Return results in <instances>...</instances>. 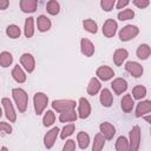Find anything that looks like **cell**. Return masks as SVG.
Listing matches in <instances>:
<instances>
[{
	"label": "cell",
	"instance_id": "32",
	"mask_svg": "<svg viewBox=\"0 0 151 151\" xmlns=\"http://www.w3.org/2000/svg\"><path fill=\"white\" fill-rule=\"evenodd\" d=\"M46 11L47 13H50L51 15H57L60 11V5L58 1L55 0H50L47 4H46Z\"/></svg>",
	"mask_w": 151,
	"mask_h": 151
},
{
	"label": "cell",
	"instance_id": "39",
	"mask_svg": "<svg viewBox=\"0 0 151 151\" xmlns=\"http://www.w3.org/2000/svg\"><path fill=\"white\" fill-rule=\"evenodd\" d=\"M13 131L12 126L6 123V122H0V133H6V134H11Z\"/></svg>",
	"mask_w": 151,
	"mask_h": 151
},
{
	"label": "cell",
	"instance_id": "18",
	"mask_svg": "<svg viewBox=\"0 0 151 151\" xmlns=\"http://www.w3.org/2000/svg\"><path fill=\"white\" fill-rule=\"evenodd\" d=\"M129 57V52L125 48H117L113 53V63L117 66L123 65V63L126 60V58Z\"/></svg>",
	"mask_w": 151,
	"mask_h": 151
},
{
	"label": "cell",
	"instance_id": "38",
	"mask_svg": "<svg viewBox=\"0 0 151 151\" xmlns=\"http://www.w3.org/2000/svg\"><path fill=\"white\" fill-rule=\"evenodd\" d=\"M114 5H116V1L114 0H101L100 1V6H101V8L105 12H110L113 8Z\"/></svg>",
	"mask_w": 151,
	"mask_h": 151
},
{
	"label": "cell",
	"instance_id": "29",
	"mask_svg": "<svg viewBox=\"0 0 151 151\" xmlns=\"http://www.w3.org/2000/svg\"><path fill=\"white\" fill-rule=\"evenodd\" d=\"M12 63H13V55L9 52L4 51L0 53V66L1 67H8Z\"/></svg>",
	"mask_w": 151,
	"mask_h": 151
},
{
	"label": "cell",
	"instance_id": "31",
	"mask_svg": "<svg viewBox=\"0 0 151 151\" xmlns=\"http://www.w3.org/2000/svg\"><path fill=\"white\" fill-rule=\"evenodd\" d=\"M116 150L117 151H129V140L124 136H119L116 140Z\"/></svg>",
	"mask_w": 151,
	"mask_h": 151
},
{
	"label": "cell",
	"instance_id": "4",
	"mask_svg": "<svg viewBox=\"0 0 151 151\" xmlns=\"http://www.w3.org/2000/svg\"><path fill=\"white\" fill-rule=\"evenodd\" d=\"M129 151H138L140 145V127L138 125L133 126L129 133Z\"/></svg>",
	"mask_w": 151,
	"mask_h": 151
},
{
	"label": "cell",
	"instance_id": "24",
	"mask_svg": "<svg viewBox=\"0 0 151 151\" xmlns=\"http://www.w3.org/2000/svg\"><path fill=\"white\" fill-rule=\"evenodd\" d=\"M77 142H78V146L81 150L87 149L88 145H90V136H88V133H86L84 131L78 132V134H77Z\"/></svg>",
	"mask_w": 151,
	"mask_h": 151
},
{
	"label": "cell",
	"instance_id": "28",
	"mask_svg": "<svg viewBox=\"0 0 151 151\" xmlns=\"http://www.w3.org/2000/svg\"><path fill=\"white\" fill-rule=\"evenodd\" d=\"M78 118V114L76 113V111H70V112H65V113H60L59 116V120L61 123H72L76 122Z\"/></svg>",
	"mask_w": 151,
	"mask_h": 151
},
{
	"label": "cell",
	"instance_id": "33",
	"mask_svg": "<svg viewBox=\"0 0 151 151\" xmlns=\"http://www.w3.org/2000/svg\"><path fill=\"white\" fill-rule=\"evenodd\" d=\"M6 34H7L9 38H12V39H17V38L20 37L21 31H20L19 26L12 24V25H8V26H7V28H6Z\"/></svg>",
	"mask_w": 151,
	"mask_h": 151
},
{
	"label": "cell",
	"instance_id": "36",
	"mask_svg": "<svg viewBox=\"0 0 151 151\" xmlns=\"http://www.w3.org/2000/svg\"><path fill=\"white\" fill-rule=\"evenodd\" d=\"M74 129H76V126H74L73 123H71V124H66V125L63 127L61 132H60V138H61V139H66V138H68L70 136L73 134Z\"/></svg>",
	"mask_w": 151,
	"mask_h": 151
},
{
	"label": "cell",
	"instance_id": "43",
	"mask_svg": "<svg viewBox=\"0 0 151 151\" xmlns=\"http://www.w3.org/2000/svg\"><path fill=\"white\" fill-rule=\"evenodd\" d=\"M9 5L8 0H0V9H6Z\"/></svg>",
	"mask_w": 151,
	"mask_h": 151
},
{
	"label": "cell",
	"instance_id": "45",
	"mask_svg": "<svg viewBox=\"0 0 151 151\" xmlns=\"http://www.w3.org/2000/svg\"><path fill=\"white\" fill-rule=\"evenodd\" d=\"M149 114H150V113H149ZM149 114L145 117V119H146V122H147V123H150V116H149Z\"/></svg>",
	"mask_w": 151,
	"mask_h": 151
},
{
	"label": "cell",
	"instance_id": "23",
	"mask_svg": "<svg viewBox=\"0 0 151 151\" xmlns=\"http://www.w3.org/2000/svg\"><path fill=\"white\" fill-rule=\"evenodd\" d=\"M101 88V85H100V81L99 79H97L96 77L91 78L90 81H88V85H87V93L90 96H96Z\"/></svg>",
	"mask_w": 151,
	"mask_h": 151
},
{
	"label": "cell",
	"instance_id": "10",
	"mask_svg": "<svg viewBox=\"0 0 151 151\" xmlns=\"http://www.w3.org/2000/svg\"><path fill=\"white\" fill-rule=\"evenodd\" d=\"M125 70H126L132 77H134V78L142 77V74H143V72H144L143 66H142L139 63H137V61H127V63L125 64Z\"/></svg>",
	"mask_w": 151,
	"mask_h": 151
},
{
	"label": "cell",
	"instance_id": "41",
	"mask_svg": "<svg viewBox=\"0 0 151 151\" xmlns=\"http://www.w3.org/2000/svg\"><path fill=\"white\" fill-rule=\"evenodd\" d=\"M133 5H136L138 8H145L150 5V1L149 0H133Z\"/></svg>",
	"mask_w": 151,
	"mask_h": 151
},
{
	"label": "cell",
	"instance_id": "35",
	"mask_svg": "<svg viewBox=\"0 0 151 151\" xmlns=\"http://www.w3.org/2000/svg\"><path fill=\"white\" fill-rule=\"evenodd\" d=\"M54 120H55V114H54V112L52 111V110H47L46 112H45V114H44V117H42V124H44V126H51L53 123H54Z\"/></svg>",
	"mask_w": 151,
	"mask_h": 151
},
{
	"label": "cell",
	"instance_id": "40",
	"mask_svg": "<svg viewBox=\"0 0 151 151\" xmlns=\"http://www.w3.org/2000/svg\"><path fill=\"white\" fill-rule=\"evenodd\" d=\"M61 151H76V142L73 139H67Z\"/></svg>",
	"mask_w": 151,
	"mask_h": 151
},
{
	"label": "cell",
	"instance_id": "27",
	"mask_svg": "<svg viewBox=\"0 0 151 151\" xmlns=\"http://www.w3.org/2000/svg\"><path fill=\"white\" fill-rule=\"evenodd\" d=\"M105 138L103 137V134L99 132L94 136V139H93V144H92V151H101L104 145H105Z\"/></svg>",
	"mask_w": 151,
	"mask_h": 151
},
{
	"label": "cell",
	"instance_id": "14",
	"mask_svg": "<svg viewBox=\"0 0 151 151\" xmlns=\"http://www.w3.org/2000/svg\"><path fill=\"white\" fill-rule=\"evenodd\" d=\"M80 51L85 57H92L94 54V45L93 42L87 39V38H83L80 40Z\"/></svg>",
	"mask_w": 151,
	"mask_h": 151
},
{
	"label": "cell",
	"instance_id": "17",
	"mask_svg": "<svg viewBox=\"0 0 151 151\" xmlns=\"http://www.w3.org/2000/svg\"><path fill=\"white\" fill-rule=\"evenodd\" d=\"M100 104L104 106V107H111L112 106V103H113V97H112V93L109 88H103L100 91Z\"/></svg>",
	"mask_w": 151,
	"mask_h": 151
},
{
	"label": "cell",
	"instance_id": "19",
	"mask_svg": "<svg viewBox=\"0 0 151 151\" xmlns=\"http://www.w3.org/2000/svg\"><path fill=\"white\" fill-rule=\"evenodd\" d=\"M38 6L37 0H21L20 1V9L24 13H33L35 12Z\"/></svg>",
	"mask_w": 151,
	"mask_h": 151
},
{
	"label": "cell",
	"instance_id": "30",
	"mask_svg": "<svg viewBox=\"0 0 151 151\" xmlns=\"http://www.w3.org/2000/svg\"><path fill=\"white\" fill-rule=\"evenodd\" d=\"M83 26H84L85 31H87V32H90V33H92V34H96V33L98 32V25H97V22H96L94 20H92V19H85V20L83 21Z\"/></svg>",
	"mask_w": 151,
	"mask_h": 151
},
{
	"label": "cell",
	"instance_id": "11",
	"mask_svg": "<svg viewBox=\"0 0 151 151\" xmlns=\"http://www.w3.org/2000/svg\"><path fill=\"white\" fill-rule=\"evenodd\" d=\"M96 76H97V79H100V80H103V81H107V80H110L111 78H113L114 71H113L111 67H109V66H106V65H103V66H99V67L97 68Z\"/></svg>",
	"mask_w": 151,
	"mask_h": 151
},
{
	"label": "cell",
	"instance_id": "22",
	"mask_svg": "<svg viewBox=\"0 0 151 151\" xmlns=\"http://www.w3.org/2000/svg\"><path fill=\"white\" fill-rule=\"evenodd\" d=\"M37 26H38V29L40 32H46L51 28L52 22L46 15H39L37 19Z\"/></svg>",
	"mask_w": 151,
	"mask_h": 151
},
{
	"label": "cell",
	"instance_id": "16",
	"mask_svg": "<svg viewBox=\"0 0 151 151\" xmlns=\"http://www.w3.org/2000/svg\"><path fill=\"white\" fill-rule=\"evenodd\" d=\"M151 112V100H142L136 107V117H143Z\"/></svg>",
	"mask_w": 151,
	"mask_h": 151
},
{
	"label": "cell",
	"instance_id": "34",
	"mask_svg": "<svg viewBox=\"0 0 151 151\" xmlns=\"http://www.w3.org/2000/svg\"><path fill=\"white\" fill-rule=\"evenodd\" d=\"M132 96L134 99H143L146 96V87L143 85H137L132 88Z\"/></svg>",
	"mask_w": 151,
	"mask_h": 151
},
{
	"label": "cell",
	"instance_id": "46",
	"mask_svg": "<svg viewBox=\"0 0 151 151\" xmlns=\"http://www.w3.org/2000/svg\"><path fill=\"white\" fill-rule=\"evenodd\" d=\"M2 116V110H1V107H0V117Z\"/></svg>",
	"mask_w": 151,
	"mask_h": 151
},
{
	"label": "cell",
	"instance_id": "15",
	"mask_svg": "<svg viewBox=\"0 0 151 151\" xmlns=\"http://www.w3.org/2000/svg\"><path fill=\"white\" fill-rule=\"evenodd\" d=\"M111 87L116 94H122L127 90V81L123 78H116L111 83Z\"/></svg>",
	"mask_w": 151,
	"mask_h": 151
},
{
	"label": "cell",
	"instance_id": "37",
	"mask_svg": "<svg viewBox=\"0 0 151 151\" xmlns=\"http://www.w3.org/2000/svg\"><path fill=\"white\" fill-rule=\"evenodd\" d=\"M133 17H134V12H133V9H131V8H125V9H123L122 12L118 13V19L122 20V21L133 19Z\"/></svg>",
	"mask_w": 151,
	"mask_h": 151
},
{
	"label": "cell",
	"instance_id": "42",
	"mask_svg": "<svg viewBox=\"0 0 151 151\" xmlns=\"http://www.w3.org/2000/svg\"><path fill=\"white\" fill-rule=\"evenodd\" d=\"M129 4H130V1H129V0H118V2H117V5H116V7H117L118 9H122L123 7L127 6Z\"/></svg>",
	"mask_w": 151,
	"mask_h": 151
},
{
	"label": "cell",
	"instance_id": "3",
	"mask_svg": "<svg viewBox=\"0 0 151 151\" xmlns=\"http://www.w3.org/2000/svg\"><path fill=\"white\" fill-rule=\"evenodd\" d=\"M48 104V97L44 92H37L33 97V105H34V111L39 116L44 112Z\"/></svg>",
	"mask_w": 151,
	"mask_h": 151
},
{
	"label": "cell",
	"instance_id": "20",
	"mask_svg": "<svg viewBox=\"0 0 151 151\" xmlns=\"http://www.w3.org/2000/svg\"><path fill=\"white\" fill-rule=\"evenodd\" d=\"M133 105H134V101H133V98H132L131 94H125L122 98V100H120V107L126 113H129V112L132 111Z\"/></svg>",
	"mask_w": 151,
	"mask_h": 151
},
{
	"label": "cell",
	"instance_id": "6",
	"mask_svg": "<svg viewBox=\"0 0 151 151\" xmlns=\"http://www.w3.org/2000/svg\"><path fill=\"white\" fill-rule=\"evenodd\" d=\"M90 114H91V104L86 98L81 97L78 103V117L81 119H86Z\"/></svg>",
	"mask_w": 151,
	"mask_h": 151
},
{
	"label": "cell",
	"instance_id": "44",
	"mask_svg": "<svg viewBox=\"0 0 151 151\" xmlns=\"http://www.w3.org/2000/svg\"><path fill=\"white\" fill-rule=\"evenodd\" d=\"M0 151H8V149H7L6 146H2V147L0 149Z\"/></svg>",
	"mask_w": 151,
	"mask_h": 151
},
{
	"label": "cell",
	"instance_id": "21",
	"mask_svg": "<svg viewBox=\"0 0 151 151\" xmlns=\"http://www.w3.org/2000/svg\"><path fill=\"white\" fill-rule=\"evenodd\" d=\"M12 77L19 84H22V83L26 81V73L24 72L22 67L19 66V65H15L13 67V70H12Z\"/></svg>",
	"mask_w": 151,
	"mask_h": 151
},
{
	"label": "cell",
	"instance_id": "7",
	"mask_svg": "<svg viewBox=\"0 0 151 151\" xmlns=\"http://www.w3.org/2000/svg\"><path fill=\"white\" fill-rule=\"evenodd\" d=\"M1 104H2L4 110H5L6 118H7L11 123H14V122L17 120V113H15V110H14V106H13L12 101H11L8 98H2V99H1Z\"/></svg>",
	"mask_w": 151,
	"mask_h": 151
},
{
	"label": "cell",
	"instance_id": "8",
	"mask_svg": "<svg viewBox=\"0 0 151 151\" xmlns=\"http://www.w3.org/2000/svg\"><path fill=\"white\" fill-rule=\"evenodd\" d=\"M59 132H60L59 127L55 126V127H52L50 131H47L45 133V136H44V145H45L46 149H52L53 147Z\"/></svg>",
	"mask_w": 151,
	"mask_h": 151
},
{
	"label": "cell",
	"instance_id": "1",
	"mask_svg": "<svg viewBox=\"0 0 151 151\" xmlns=\"http://www.w3.org/2000/svg\"><path fill=\"white\" fill-rule=\"evenodd\" d=\"M12 96H13V99L17 104L19 112L24 113L27 110V105H28V96H27L26 91L24 88L17 87V88L12 90Z\"/></svg>",
	"mask_w": 151,
	"mask_h": 151
},
{
	"label": "cell",
	"instance_id": "5",
	"mask_svg": "<svg viewBox=\"0 0 151 151\" xmlns=\"http://www.w3.org/2000/svg\"><path fill=\"white\" fill-rule=\"evenodd\" d=\"M139 33V28L134 25H126L119 31V39L122 41H129L133 38H136Z\"/></svg>",
	"mask_w": 151,
	"mask_h": 151
},
{
	"label": "cell",
	"instance_id": "2",
	"mask_svg": "<svg viewBox=\"0 0 151 151\" xmlns=\"http://www.w3.org/2000/svg\"><path fill=\"white\" fill-rule=\"evenodd\" d=\"M76 101L72 99H57L52 101V107L59 113H65L73 111L76 109Z\"/></svg>",
	"mask_w": 151,
	"mask_h": 151
},
{
	"label": "cell",
	"instance_id": "26",
	"mask_svg": "<svg viewBox=\"0 0 151 151\" xmlns=\"http://www.w3.org/2000/svg\"><path fill=\"white\" fill-rule=\"evenodd\" d=\"M24 34L26 38H31L34 34V20L33 18H27L25 20V26H24Z\"/></svg>",
	"mask_w": 151,
	"mask_h": 151
},
{
	"label": "cell",
	"instance_id": "13",
	"mask_svg": "<svg viewBox=\"0 0 151 151\" xmlns=\"http://www.w3.org/2000/svg\"><path fill=\"white\" fill-rule=\"evenodd\" d=\"M99 130H100V133L103 134V137H104L105 139H107V140L112 139L113 136L116 134V127H114L111 123H109V122L101 123V124L99 125Z\"/></svg>",
	"mask_w": 151,
	"mask_h": 151
},
{
	"label": "cell",
	"instance_id": "12",
	"mask_svg": "<svg viewBox=\"0 0 151 151\" xmlns=\"http://www.w3.org/2000/svg\"><path fill=\"white\" fill-rule=\"evenodd\" d=\"M117 28H118L117 21H114L113 19H107L103 25V34L106 38H112L116 34Z\"/></svg>",
	"mask_w": 151,
	"mask_h": 151
},
{
	"label": "cell",
	"instance_id": "9",
	"mask_svg": "<svg viewBox=\"0 0 151 151\" xmlns=\"http://www.w3.org/2000/svg\"><path fill=\"white\" fill-rule=\"evenodd\" d=\"M20 64H21V66L28 73H32L34 71V68H35V60H34V57L31 53H24V54H21V57H20Z\"/></svg>",
	"mask_w": 151,
	"mask_h": 151
},
{
	"label": "cell",
	"instance_id": "25",
	"mask_svg": "<svg viewBox=\"0 0 151 151\" xmlns=\"http://www.w3.org/2000/svg\"><path fill=\"white\" fill-rule=\"evenodd\" d=\"M151 54V48L147 44H140L137 48V57L142 60H146Z\"/></svg>",
	"mask_w": 151,
	"mask_h": 151
}]
</instances>
